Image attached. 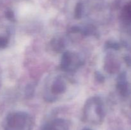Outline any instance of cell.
<instances>
[{"label":"cell","mask_w":131,"mask_h":130,"mask_svg":"<svg viewBox=\"0 0 131 130\" xmlns=\"http://www.w3.org/2000/svg\"><path fill=\"white\" fill-rule=\"evenodd\" d=\"M81 65L80 57L75 54L67 51L63 54L61 61V68L64 71H74Z\"/></svg>","instance_id":"6da1fadb"},{"label":"cell","mask_w":131,"mask_h":130,"mask_svg":"<svg viewBox=\"0 0 131 130\" xmlns=\"http://www.w3.org/2000/svg\"><path fill=\"white\" fill-rule=\"evenodd\" d=\"M66 85L65 82L61 79H57L54 81L51 87V90L54 94H61L65 91Z\"/></svg>","instance_id":"7a4b0ae2"},{"label":"cell","mask_w":131,"mask_h":130,"mask_svg":"<svg viewBox=\"0 0 131 130\" xmlns=\"http://www.w3.org/2000/svg\"><path fill=\"white\" fill-rule=\"evenodd\" d=\"M52 46H53V48L54 49H55V50L61 51L64 48V43L61 39L55 40L53 44H52Z\"/></svg>","instance_id":"3957f363"},{"label":"cell","mask_w":131,"mask_h":130,"mask_svg":"<svg viewBox=\"0 0 131 130\" xmlns=\"http://www.w3.org/2000/svg\"><path fill=\"white\" fill-rule=\"evenodd\" d=\"M95 78L97 79V80L99 82H103L104 80V77L103 75L101 73L98 72L97 71L95 74Z\"/></svg>","instance_id":"277c9868"}]
</instances>
